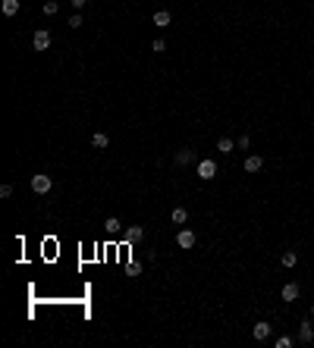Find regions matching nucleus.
Wrapping results in <instances>:
<instances>
[{
	"label": "nucleus",
	"mask_w": 314,
	"mask_h": 348,
	"mask_svg": "<svg viewBox=\"0 0 314 348\" xmlns=\"http://www.w3.org/2000/svg\"><path fill=\"white\" fill-rule=\"evenodd\" d=\"M50 189H53L50 176H44V173H35V176H32V191H35V195H48Z\"/></svg>",
	"instance_id": "obj_1"
},
{
	"label": "nucleus",
	"mask_w": 314,
	"mask_h": 348,
	"mask_svg": "<svg viewBox=\"0 0 314 348\" xmlns=\"http://www.w3.org/2000/svg\"><path fill=\"white\" fill-rule=\"evenodd\" d=\"M32 47H35V50H48L50 47V32L48 29H38L35 35H32Z\"/></svg>",
	"instance_id": "obj_2"
},
{
	"label": "nucleus",
	"mask_w": 314,
	"mask_h": 348,
	"mask_svg": "<svg viewBox=\"0 0 314 348\" xmlns=\"http://www.w3.org/2000/svg\"><path fill=\"white\" fill-rule=\"evenodd\" d=\"M298 342H302V345H311L314 342V323H311V320H302V323H298Z\"/></svg>",
	"instance_id": "obj_3"
},
{
	"label": "nucleus",
	"mask_w": 314,
	"mask_h": 348,
	"mask_svg": "<svg viewBox=\"0 0 314 348\" xmlns=\"http://www.w3.org/2000/svg\"><path fill=\"white\" fill-rule=\"evenodd\" d=\"M214 176H217V163H214V160H201V163H198V179L208 182V179H214Z\"/></svg>",
	"instance_id": "obj_4"
},
{
	"label": "nucleus",
	"mask_w": 314,
	"mask_h": 348,
	"mask_svg": "<svg viewBox=\"0 0 314 348\" xmlns=\"http://www.w3.org/2000/svg\"><path fill=\"white\" fill-rule=\"evenodd\" d=\"M123 238H126V245H135V242H142V238H145V229H142V226H129V229L123 232Z\"/></svg>",
	"instance_id": "obj_5"
},
{
	"label": "nucleus",
	"mask_w": 314,
	"mask_h": 348,
	"mask_svg": "<svg viewBox=\"0 0 314 348\" xmlns=\"http://www.w3.org/2000/svg\"><path fill=\"white\" fill-rule=\"evenodd\" d=\"M176 245H179V248H195V232H192V229H182V232L176 236Z\"/></svg>",
	"instance_id": "obj_6"
},
{
	"label": "nucleus",
	"mask_w": 314,
	"mask_h": 348,
	"mask_svg": "<svg viewBox=\"0 0 314 348\" xmlns=\"http://www.w3.org/2000/svg\"><path fill=\"white\" fill-rule=\"evenodd\" d=\"M251 332H255V339H258V342H264V339L270 336V323H267V320H258Z\"/></svg>",
	"instance_id": "obj_7"
},
{
	"label": "nucleus",
	"mask_w": 314,
	"mask_h": 348,
	"mask_svg": "<svg viewBox=\"0 0 314 348\" xmlns=\"http://www.w3.org/2000/svg\"><path fill=\"white\" fill-rule=\"evenodd\" d=\"M264 166V157H258V154H251V157H245V173H258Z\"/></svg>",
	"instance_id": "obj_8"
},
{
	"label": "nucleus",
	"mask_w": 314,
	"mask_h": 348,
	"mask_svg": "<svg viewBox=\"0 0 314 348\" xmlns=\"http://www.w3.org/2000/svg\"><path fill=\"white\" fill-rule=\"evenodd\" d=\"M192 160H195V154H192V148H179V151H176V163H179V166H189Z\"/></svg>",
	"instance_id": "obj_9"
},
{
	"label": "nucleus",
	"mask_w": 314,
	"mask_h": 348,
	"mask_svg": "<svg viewBox=\"0 0 314 348\" xmlns=\"http://www.w3.org/2000/svg\"><path fill=\"white\" fill-rule=\"evenodd\" d=\"M170 220H173V223H176V226H182V223H185V220H189V210H185V207H173V213H170Z\"/></svg>",
	"instance_id": "obj_10"
},
{
	"label": "nucleus",
	"mask_w": 314,
	"mask_h": 348,
	"mask_svg": "<svg viewBox=\"0 0 314 348\" xmlns=\"http://www.w3.org/2000/svg\"><path fill=\"white\" fill-rule=\"evenodd\" d=\"M154 25L157 29H166V25H170V10H157L154 13Z\"/></svg>",
	"instance_id": "obj_11"
},
{
	"label": "nucleus",
	"mask_w": 314,
	"mask_h": 348,
	"mask_svg": "<svg viewBox=\"0 0 314 348\" xmlns=\"http://www.w3.org/2000/svg\"><path fill=\"white\" fill-rule=\"evenodd\" d=\"M298 298V285L296 283H286L283 285V301H296Z\"/></svg>",
	"instance_id": "obj_12"
},
{
	"label": "nucleus",
	"mask_w": 314,
	"mask_h": 348,
	"mask_svg": "<svg viewBox=\"0 0 314 348\" xmlns=\"http://www.w3.org/2000/svg\"><path fill=\"white\" fill-rule=\"evenodd\" d=\"M0 10H3V16H16V13H19V0H3Z\"/></svg>",
	"instance_id": "obj_13"
},
{
	"label": "nucleus",
	"mask_w": 314,
	"mask_h": 348,
	"mask_svg": "<svg viewBox=\"0 0 314 348\" xmlns=\"http://www.w3.org/2000/svg\"><path fill=\"white\" fill-rule=\"evenodd\" d=\"M280 264H283V267H286V270H292V267H296V264H298V254H296V251H286V254H283V257H280Z\"/></svg>",
	"instance_id": "obj_14"
},
{
	"label": "nucleus",
	"mask_w": 314,
	"mask_h": 348,
	"mask_svg": "<svg viewBox=\"0 0 314 348\" xmlns=\"http://www.w3.org/2000/svg\"><path fill=\"white\" fill-rule=\"evenodd\" d=\"M91 144H95V148H98V151H104V148H107V144H110V138H107V135H104V132H95V135H91Z\"/></svg>",
	"instance_id": "obj_15"
},
{
	"label": "nucleus",
	"mask_w": 314,
	"mask_h": 348,
	"mask_svg": "<svg viewBox=\"0 0 314 348\" xmlns=\"http://www.w3.org/2000/svg\"><path fill=\"white\" fill-rule=\"evenodd\" d=\"M104 229H107V232H110V236H113V232H119V229H123V223H119V220H116V217H107V223H104Z\"/></svg>",
	"instance_id": "obj_16"
},
{
	"label": "nucleus",
	"mask_w": 314,
	"mask_h": 348,
	"mask_svg": "<svg viewBox=\"0 0 314 348\" xmlns=\"http://www.w3.org/2000/svg\"><path fill=\"white\" fill-rule=\"evenodd\" d=\"M232 148H236V142H232V138H220V142H217V151H220V154H230Z\"/></svg>",
	"instance_id": "obj_17"
},
{
	"label": "nucleus",
	"mask_w": 314,
	"mask_h": 348,
	"mask_svg": "<svg viewBox=\"0 0 314 348\" xmlns=\"http://www.w3.org/2000/svg\"><path fill=\"white\" fill-rule=\"evenodd\" d=\"M57 10H60L57 0H44V16H57Z\"/></svg>",
	"instance_id": "obj_18"
},
{
	"label": "nucleus",
	"mask_w": 314,
	"mask_h": 348,
	"mask_svg": "<svg viewBox=\"0 0 314 348\" xmlns=\"http://www.w3.org/2000/svg\"><path fill=\"white\" fill-rule=\"evenodd\" d=\"M151 50H154V53H164V50H166V41H164V38H157V41L151 44Z\"/></svg>",
	"instance_id": "obj_19"
},
{
	"label": "nucleus",
	"mask_w": 314,
	"mask_h": 348,
	"mask_svg": "<svg viewBox=\"0 0 314 348\" xmlns=\"http://www.w3.org/2000/svg\"><path fill=\"white\" fill-rule=\"evenodd\" d=\"M248 144H251V138H248V135H239V142H236V148H242V151H248Z\"/></svg>",
	"instance_id": "obj_20"
},
{
	"label": "nucleus",
	"mask_w": 314,
	"mask_h": 348,
	"mask_svg": "<svg viewBox=\"0 0 314 348\" xmlns=\"http://www.w3.org/2000/svg\"><path fill=\"white\" fill-rule=\"evenodd\" d=\"M69 29H82V16H79V13H76V16H69Z\"/></svg>",
	"instance_id": "obj_21"
},
{
	"label": "nucleus",
	"mask_w": 314,
	"mask_h": 348,
	"mask_svg": "<svg viewBox=\"0 0 314 348\" xmlns=\"http://www.w3.org/2000/svg\"><path fill=\"white\" fill-rule=\"evenodd\" d=\"M289 345H292L289 336H280V339H277V348H289Z\"/></svg>",
	"instance_id": "obj_22"
},
{
	"label": "nucleus",
	"mask_w": 314,
	"mask_h": 348,
	"mask_svg": "<svg viewBox=\"0 0 314 348\" xmlns=\"http://www.w3.org/2000/svg\"><path fill=\"white\" fill-rule=\"evenodd\" d=\"M13 195V185H0V198H10Z\"/></svg>",
	"instance_id": "obj_23"
},
{
	"label": "nucleus",
	"mask_w": 314,
	"mask_h": 348,
	"mask_svg": "<svg viewBox=\"0 0 314 348\" xmlns=\"http://www.w3.org/2000/svg\"><path fill=\"white\" fill-rule=\"evenodd\" d=\"M126 273H129V276H138V273H142V267H138V264H129V270H126Z\"/></svg>",
	"instance_id": "obj_24"
},
{
	"label": "nucleus",
	"mask_w": 314,
	"mask_h": 348,
	"mask_svg": "<svg viewBox=\"0 0 314 348\" xmlns=\"http://www.w3.org/2000/svg\"><path fill=\"white\" fill-rule=\"evenodd\" d=\"M69 3H72V6H76V10H82V6H85V3H88V0H69Z\"/></svg>",
	"instance_id": "obj_25"
},
{
	"label": "nucleus",
	"mask_w": 314,
	"mask_h": 348,
	"mask_svg": "<svg viewBox=\"0 0 314 348\" xmlns=\"http://www.w3.org/2000/svg\"><path fill=\"white\" fill-rule=\"evenodd\" d=\"M311 317H314V304H311Z\"/></svg>",
	"instance_id": "obj_26"
}]
</instances>
